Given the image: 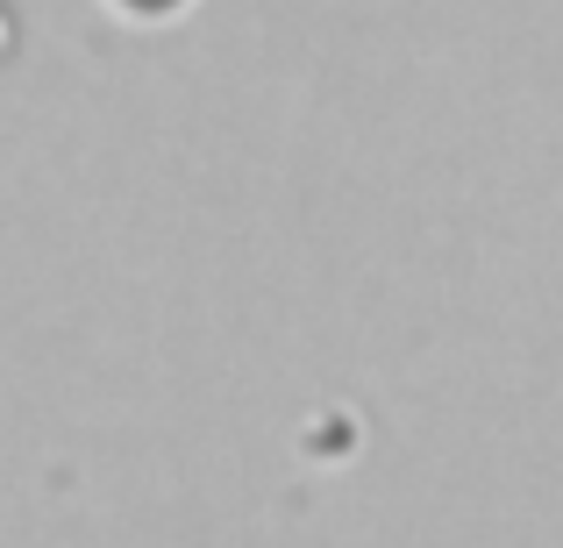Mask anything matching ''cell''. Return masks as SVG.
I'll return each instance as SVG.
<instances>
[{
    "label": "cell",
    "mask_w": 563,
    "mask_h": 548,
    "mask_svg": "<svg viewBox=\"0 0 563 548\" xmlns=\"http://www.w3.org/2000/svg\"><path fill=\"white\" fill-rule=\"evenodd\" d=\"M122 8H136V14H165V8H179V0H122Z\"/></svg>",
    "instance_id": "1"
}]
</instances>
